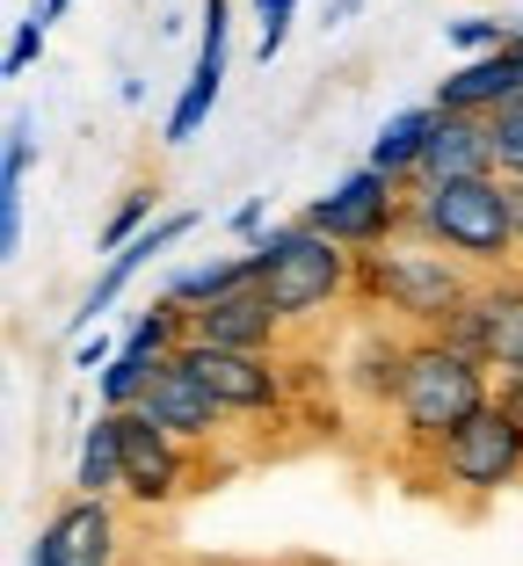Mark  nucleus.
Returning a JSON list of instances; mask_svg holds the SVG:
<instances>
[{
  "mask_svg": "<svg viewBox=\"0 0 523 566\" xmlns=\"http://www.w3.org/2000/svg\"><path fill=\"white\" fill-rule=\"evenodd\" d=\"M0 254H22V189H0Z\"/></svg>",
  "mask_w": 523,
  "mask_h": 566,
  "instance_id": "bb28decb",
  "label": "nucleus"
},
{
  "mask_svg": "<svg viewBox=\"0 0 523 566\" xmlns=\"http://www.w3.org/2000/svg\"><path fill=\"white\" fill-rule=\"evenodd\" d=\"M168 364V356H138V349H117L109 356V370H95V400L102 407H138L146 400V385H153V370Z\"/></svg>",
  "mask_w": 523,
  "mask_h": 566,
  "instance_id": "6ab92c4d",
  "label": "nucleus"
},
{
  "mask_svg": "<svg viewBox=\"0 0 523 566\" xmlns=\"http://www.w3.org/2000/svg\"><path fill=\"white\" fill-rule=\"evenodd\" d=\"M494 400H502V407H509V415H516V421H523V370H502V392H494Z\"/></svg>",
  "mask_w": 523,
  "mask_h": 566,
  "instance_id": "c756f323",
  "label": "nucleus"
},
{
  "mask_svg": "<svg viewBox=\"0 0 523 566\" xmlns=\"http://www.w3.org/2000/svg\"><path fill=\"white\" fill-rule=\"evenodd\" d=\"M407 203H415V189H407V175H386V167H356V175H342L327 197L305 203V226H321L327 240H342V248L372 254L386 248V240L407 233Z\"/></svg>",
  "mask_w": 523,
  "mask_h": 566,
  "instance_id": "39448f33",
  "label": "nucleus"
},
{
  "mask_svg": "<svg viewBox=\"0 0 523 566\" xmlns=\"http://www.w3.org/2000/svg\"><path fill=\"white\" fill-rule=\"evenodd\" d=\"M443 342H451V349H466V356H480V364H488V298H480V291H473V298H458L451 305V313H443ZM494 370V364H488Z\"/></svg>",
  "mask_w": 523,
  "mask_h": 566,
  "instance_id": "aec40b11",
  "label": "nucleus"
},
{
  "mask_svg": "<svg viewBox=\"0 0 523 566\" xmlns=\"http://www.w3.org/2000/svg\"><path fill=\"white\" fill-rule=\"evenodd\" d=\"M117 415V443H124V494L132 501H175L182 494V480H189V465H182V436L175 429H160L153 415H138V407H109Z\"/></svg>",
  "mask_w": 523,
  "mask_h": 566,
  "instance_id": "6e6552de",
  "label": "nucleus"
},
{
  "mask_svg": "<svg viewBox=\"0 0 523 566\" xmlns=\"http://www.w3.org/2000/svg\"><path fill=\"white\" fill-rule=\"evenodd\" d=\"M509 95H523V51L502 44V51H473V59H458L451 73L437 81V109H466V117H494Z\"/></svg>",
  "mask_w": 523,
  "mask_h": 566,
  "instance_id": "f8f14e48",
  "label": "nucleus"
},
{
  "mask_svg": "<svg viewBox=\"0 0 523 566\" xmlns=\"http://www.w3.org/2000/svg\"><path fill=\"white\" fill-rule=\"evenodd\" d=\"M197 342H219V349H276V334H284V319H276L270 291L254 283V291H233V298H211L197 305Z\"/></svg>",
  "mask_w": 523,
  "mask_h": 566,
  "instance_id": "ddd939ff",
  "label": "nucleus"
},
{
  "mask_svg": "<svg viewBox=\"0 0 523 566\" xmlns=\"http://www.w3.org/2000/svg\"><path fill=\"white\" fill-rule=\"evenodd\" d=\"M480 298H488V364L523 370V276L480 283Z\"/></svg>",
  "mask_w": 523,
  "mask_h": 566,
  "instance_id": "dca6fc26",
  "label": "nucleus"
},
{
  "mask_svg": "<svg viewBox=\"0 0 523 566\" xmlns=\"http://www.w3.org/2000/svg\"><path fill=\"white\" fill-rule=\"evenodd\" d=\"M138 415H153L160 429L182 436V443H211V436L226 429V400L182 364V356H168V364L153 370V385H146V400H138Z\"/></svg>",
  "mask_w": 523,
  "mask_h": 566,
  "instance_id": "1a4fd4ad",
  "label": "nucleus"
},
{
  "mask_svg": "<svg viewBox=\"0 0 523 566\" xmlns=\"http://www.w3.org/2000/svg\"><path fill=\"white\" fill-rule=\"evenodd\" d=\"M516 51H523V15H516Z\"/></svg>",
  "mask_w": 523,
  "mask_h": 566,
  "instance_id": "e433bc0d",
  "label": "nucleus"
},
{
  "mask_svg": "<svg viewBox=\"0 0 523 566\" xmlns=\"http://www.w3.org/2000/svg\"><path fill=\"white\" fill-rule=\"evenodd\" d=\"M66 8H73V0H44V15H51V22H59V15H66Z\"/></svg>",
  "mask_w": 523,
  "mask_h": 566,
  "instance_id": "c9c22d12",
  "label": "nucleus"
},
{
  "mask_svg": "<svg viewBox=\"0 0 523 566\" xmlns=\"http://www.w3.org/2000/svg\"><path fill=\"white\" fill-rule=\"evenodd\" d=\"M509 197H516V233H523V175H509Z\"/></svg>",
  "mask_w": 523,
  "mask_h": 566,
  "instance_id": "f704fd0d",
  "label": "nucleus"
},
{
  "mask_svg": "<svg viewBox=\"0 0 523 566\" xmlns=\"http://www.w3.org/2000/svg\"><path fill=\"white\" fill-rule=\"evenodd\" d=\"M175 356L219 392L226 415H270V407L284 400V370L270 364V349H219V342H197V334H189Z\"/></svg>",
  "mask_w": 523,
  "mask_h": 566,
  "instance_id": "0eeeda50",
  "label": "nucleus"
},
{
  "mask_svg": "<svg viewBox=\"0 0 523 566\" xmlns=\"http://www.w3.org/2000/svg\"><path fill=\"white\" fill-rule=\"evenodd\" d=\"M400 240H437V248L466 254L473 269H502L523 248L516 233V197L509 175H466V182H422L407 203Z\"/></svg>",
  "mask_w": 523,
  "mask_h": 566,
  "instance_id": "f257e3e1",
  "label": "nucleus"
},
{
  "mask_svg": "<svg viewBox=\"0 0 523 566\" xmlns=\"http://www.w3.org/2000/svg\"><path fill=\"white\" fill-rule=\"evenodd\" d=\"M211 109H219V95H211V87H182V95H175V109H168V146H189V138L203 132V124H211Z\"/></svg>",
  "mask_w": 523,
  "mask_h": 566,
  "instance_id": "5701e85b",
  "label": "nucleus"
},
{
  "mask_svg": "<svg viewBox=\"0 0 523 566\" xmlns=\"http://www.w3.org/2000/svg\"><path fill=\"white\" fill-rule=\"evenodd\" d=\"M284 36H291V15H284V22H262V66H270L276 51H284Z\"/></svg>",
  "mask_w": 523,
  "mask_h": 566,
  "instance_id": "7c9ffc66",
  "label": "nucleus"
},
{
  "mask_svg": "<svg viewBox=\"0 0 523 566\" xmlns=\"http://www.w3.org/2000/svg\"><path fill=\"white\" fill-rule=\"evenodd\" d=\"M466 254L437 248V240H386V248L356 254V283L372 291L386 313L415 319V327L437 334L443 313H451L458 298H473V276H466Z\"/></svg>",
  "mask_w": 523,
  "mask_h": 566,
  "instance_id": "7ed1b4c3",
  "label": "nucleus"
},
{
  "mask_svg": "<svg viewBox=\"0 0 523 566\" xmlns=\"http://www.w3.org/2000/svg\"><path fill=\"white\" fill-rule=\"evenodd\" d=\"M494 392H488V364L466 349H451L443 334H422L415 349H407V378H400V429L407 443H429L437 450L443 436L458 429L466 415H480Z\"/></svg>",
  "mask_w": 523,
  "mask_h": 566,
  "instance_id": "20e7f679",
  "label": "nucleus"
},
{
  "mask_svg": "<svg viewBox=\"0 0 523 566\" xmlns=\"http://www.w3.org/2000/svg\"><path fill=\"white\" fill-rule=\"evenodd\" d=\"M254 15H262V22H284V15H299V0H254Z\"/></svg>",
  "mask_w": 523,
  "mask_h": 566,
  "instance_id": "2f4dec72",
  "label": "nucleus"
},
{
  "mask_svg": "<svg viewBox=\"0 0 523 566\" xmlns=\"http://www.w3.org/2000/svg\"><path fill=\"white\" fill-rule=\"evenodd\" d=\"M407 349L415 342H393V334H364L349 356V385L364 392V400H400V378H407Z\"/></svg>",
  "mask_w": 523,
  "mask_h": 566,
  "instance_id": "f3484780",
  "label": "nucleus"
},
{
  "mask_svg": "<svg viewBox=\"0 0 523 566\" xmlns=\"http://www.w3.org/2000/svg\"><path fill=\"white\" fill-rule=\"evenodd\" d=\"M248 248L262 254V291H270V305H276L284 327H291V319L327 313V305L356 283V248L327 240L321 226H305V218H291V226H262Z\"/></svg>",
  "mask_w": 523,
  "mask_h": 566,
  "instance_id": "f03ea898",
  "label": "nucleus"
},
{
  "mask_svg": "<svg viewBox=\"0 0 523 566\" xmlns=\"http://www.w3.org/2000/svg\"><path fill=\"white\" fill-rule=\"evenodd\" d=\"M153 203H160V197H153L146 182H138V189H124V197H117V211L102 218V248H124L132 233H146V226H153Z\"/></svg>",
  "mask_w": 523,
  "mask_h": 566,
  "instance_id": "4be33fe9",
  "label": "nucleus"
},
{
  "mask_svg": "<svg viewBox=\"0 0 523 566\" xmlns=\"http://www.w3.org/2000/svg\"><path fill=\"white\" fill-rule=\"evenodd\" d=\"M443 36L458 44V59H473V51L516 44V22H502V15H458V22H443Z\"/></svg>",
  "mask_w": 523,
  "mask_h": 566,
  "instance_id": "412c9836",
  "label": "nucleus"
},
{
  "mask_svg": "<svg viewBox=\"0 0 523 566\" xmlns=\"http://www.w3.org/2000/svg\"><path fill=\"white\" fill-rule=\"evenodd\" d=\"M429 132H437V102L386 117V124H378V138H372V167H386V175H415V160H422ZM407 189H415V182H407Z\"/></svg>",
  "mask_w": 523,
  "mask_h": 566,
  "instance_id": "a211bd4d",
  "label": "nucleus"
},
{
  "mask_svg": "<svg viewBox=\"0 0 523 566\" xmlns=\"http://www.w3.org/2000/svg\"><path fill=\"white\" fill-rule=\"evenodd\" d=\"M226 226H233L240 240H254L262 233V197H248V203H233V218H226Z\"/></svg>",
  "mask_w": 523,
  "mask_h": 566,
  "instance_id": "c85d7f7f",
  "label": "nucleus"
},
{
  "mask_svg": "<svg viewBox=\"0 0 523 566\" xmlns=\"http://www.w3.org/2000/svg\"><path fill=\"white\" fill-rule=\"evenodd\" d=\"M466 175H502V160H494V132L488 117H466V109H437V132H429L422 160H415V175L407 182H466Z\"/></svg>",
  "mask_w": 523,
  "mask_h": 566,
  "instance_id": "9b49d317",
  "label": "nucleus"
},
{
  "mask_svg": "<svg viewBox=\"0 0 523 566\" xmlns=\"http://www.w3.org/2000/svg\"><path fill=\"white\" fill-rule=\"evenodd\" d=\"M437 472L466 494H502L523 480V421L502 400H488L480 415H466L451 436L437 443Z\"/></svg>",
  "mask_w": 523,
  "mask_h": 566,
  "instance_id": "423d86ee",
  "label": "nucleus"
},
{
  "mask_svg": "<svg viewBox=\"0 0 523 566\" xmlns=\"http://www.w3.org/2000/svg\"><path fill=\"white\" fill-rule=\"evenodd\" d=\"M44 30H51V15H44V0H36L30 15L15 22V36H8V81H15V73H30L36 59H44Z\"/></svg>",
  "mask_w": 523,
  "mask_h": 566,
  "instance_id": "a878e982",
  "label": "nucleus"
},
{
  "mask_svg": "<svg viewBox=\"0 0 523 566\" xmlns=\"http://www.w3.org/2000/svg\"><path fill=\"white\" fill-rule=\"evenodd\" d=\"M488 132H494V160H502V175H523V95H509L502 109H494Z\"/></svg>",
  "mask_w": 523,
  "mask_h": 566,
  "instance_id": "b1692460",
  "label": "nucleus"
},
{
  "mask_svg": "<svg viewBox=\"0 0 523 566\" xmlns=\"http://www.w3.org/2000/svg\"><path fill=\"white\" fill-rule=\"evenodd\" d=\"M30 566H59V545H51V531H36V545H30Z\"/></svg>",
  "mask_w": 523,
  "mask_h": 566,
  "instance_id": "72a5a7b5",
  "label": "nucleus"
},
{
  "mask_svg": "<svg viewBox=\"0 0 523 566\" xmlns=\"http://www.w3.org/2000/svg\"><path fill=\"white\" fill-rule=\"evenodd\" d=\"M189 226H197V211H168V218H153L146 233H132V240H124V248H109V262H102L95 291H87V298H81V313H73L66 327H73V334H87V327H95L102 313H109V305L124 298V283H132L138 269H153V262H160V254L175 248V240H189Z\"/></svg>",
  "mask_w": 523,
  "mask_h": 566,
  "instance_id": "9d476101",
  "label": "nucleus"
},
{
  "mask_svg": "<svg viewBox=\"0 0 523 566\" xmlns=\"http://www.w3.org/2000/svg\"><path fill=\"white\" fill-rule=\"evenodd\" d=\"M349 15H364V0H327V30H342Z\"/></svg>",
  "mask_w": 523,
  "mask_h": 566,
  "instance_id": "473e14b6",
  "label": "nucleus"
},
{
  "mask_svg": "<svg viewBox=\"0 0 523 566\" xmlns=\"http://www.w3.org/2000/svg\"><path fill=\"white\" fill-rule=\"evenodd\" d=\"M44 531L59 545V566H117V516L102 494H73Z\"/></svg>",
  "mask_w": 523,
  "mask_h": 566,
  "instance_id": "4468645a",
  "label": "nucleus"
},
{
  "mask_svg": "<svg viewBox=\"0 0 523 566\" xmlns=\"http://www.w3.org/2000/svg\"><path fill=\"white\" fill-rule=\"evenodd\" d=\"M73 494H124V443H117V415L102 407L95 429L81 436V465H73Z\"/></svg>",
  "mask_w": 523,
  "mask_h": 566,
  "instance_id": "2eb2a0df",
  "label": "nucleus"
},
{
  "mask_svg": "<svg viewBox=\"0 0 523 566\" xmlns=\"http://www.w3.org/2000/svg\"><path fill=\"white\" fill-rule=\"evenodd\" d=\"M124 342H109V334H95V342H81V349H73V364L81 370H109V356H117Z\"/></svg>",
  "mask_w": 523,
  "mask_h": 566,
  "instance_id": "cd10ccee",
  "label": "nucleus"
},
{
  "mask_svg": "<svg viewBox=\"0 0 523 566\" xmlns=\"http://www.w3.org/2000/svg\"><path fill=\"white\" fill-rule=\"evenodd\" d=\"M36 160V117H8V153H0V189H22Z\"/></svg>",
  "mask_w": 523,
  "mask_h": 566,
  "instance_id": "393cba45",
  "label": "nucleus"
}]
</instances>
